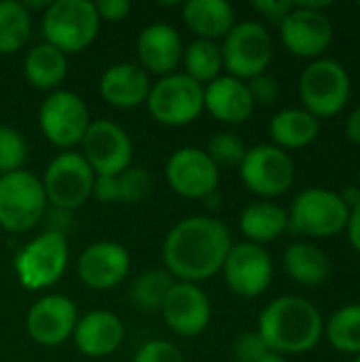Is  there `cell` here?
Instances as JSON below:
<instances>
[{
  "label": "cell",
  "mask_w": 360,
  "mask_h": 362,
  "mask_svg": "<svg viewBox=\"0 0 360 362\" xmlns=\"http://www.w3.org/2000/svg\"><path fill=\"white\" fill-rule=\"evenodd\" d=\"M257 333L269 352L280 356L306 354L323 341L325 318L310 299L282 295L261 310Z\"/></svg>",
  "instance_id": "obj_2"
},
{
  "label": "cell",
  "mask_w": 360,
  "mask_h": 362,
  "mask_svg": "<svg viewBox=\"0 0 360 362\" xmlns=\"http://www.w3.org/2000/svg\"><path fill=\"white\" fill-rule=\"evenodd\" d=\"M153 189V178L144 168H127L117 176H95L93 197L102 204H138Z\"/></svg>",
  "instance_id": "obj_27"
},
{
  "label": "cell",
  "mask_w": 360,
  "mask_h": 362,
  "mask_svg": "<svg viewBox=\"0 0 360 362\" xmlns=\"http://www.w3.org/2000/svg\"><path fill=\"white\" fill-rule=\"evenodd\" d=\"M354 362H360V354L359 356H354Z\"/></svg>",
  "instance_id": "obj_46"
},
{
  "label": "cell",
  "mask_w": 360,
  "mask_h": 362,
  "mask_svg": "<svg viewBox=\"0 0 360 362\" xmlns=\"http://www.w3.org/2000/svg\"><path fill=\"white\" fill-rule=\"evenodd\" d=\"M295 176L293 157L276 144H257L248 148L240 163V178L248 191L269 202L289 193L295 185Z\"/></svg>",
  "instance_id": "obj_11"
},
{
  "label": "cell",
  "mask_w": 360,
  "mask_h": 362,
  "mask_svg": "<svg viewBox=\"0 0 360 362\" xmlns=\"http://www.w3.org/2000/svg\"><path fill=\"white\" fill-rule=\"evenodd\" d=\"M221 272L231 293L244 299H255L269 288L274 280V261L265 246L240 242L231 246Z\"/></svg>",
  "instance_id": "obj_14"
},
{
  "label": "cell",
  "mask_w": 360,
  "mask_h": 362,
  "mask_svg": "<svg viewBox=\"0 0 360 362\" xmlns=\"http://www.w3.org/2000/svg\"><path fill=\"white\" fill-rule=\"evenodd\" d=\"M231 233L212 216H189L178 221L163 240L166 272L178 282L197 284L216 276L231 250Z\"/></svg>",
  "instance_id": "obj_1"
},
{
  "label": "cell",
  "mask_w": 360,
  "mask_h": 362,
  "mask_svg": "<svg viewBox=\"0 0 360 362\" xmlns=\"http://www.w3.org/2000/svg\"><path fill=\"white\" fill-rule=\"evenodd\" d=\"M23 74L34 89L55 91L57 85H62V81L68 74L66 53H62L59 49H55L49 42L34 45L25 55Z\"/></svg>",
  "instance_id": "obj_28"
},
{
  "label": "cell",
  "mask_w": 360,
  "mask_h": 362,
  "mask_svg": "<svg viewBox=\"0 0 360 362\" xmlns=\"http://www.w3.org/2000/svg\"><path fill=\"white\" fill-rule=\"evenodd\" d=\"M339 197H342V202L348 206V210H352V208H356L360 204V189L356 185H352V187L344 189V191L339 193Z\"/></svg>",
  "instance_id": "obj_43"
},
{
  "label": "cell",
  "mask_w": 360,
  "mask_h": 362,
  "mask_svg": "<svg viewBox=\"0 0 360 362\" xmlns=\"http://www.w3.org/2000/svg\"><path fill=\"white\" fill-rule=\"evenodd\" d=\"M346 136H348L350 142L360 146V106H356L350 112V117L346 119Z\"/></svg>",
  "instance_id": "obj_42"
},
{
  "label": "cell",
  "mask_w": 360,
  "mask_h": 362,
  "mask_svg": "<svg viewBox=\"0 0 360 362\" xmlns=\"http://www.w3.org/2000/svg\"><path fill=\"white\" fill-rule=\"evenodd\" d=\"M79 322L76 305L64 295H45L30 310L25 318V329L32 341L45 348H55L66 344Z\"/></svg>",
  "instance_id": "obj_17"
},
{
  "label": "cell",
  "mask_w": 360,
  "mask_h": 362,
  "mask_svg": "<svg viewBox=\"0 0 360 362\" xmlns=\"http://www.w3.org/2000/svg\"><path fill=\"white\" fill-rule=\"evenodd\" d=\"M100 17L95 4L89 0H55L42 13L45 42L53 45L62 53H79L87 49L98 32Z\"/></svg>",
  "instance_id": "obj_4"
},
{
  "label": "cell",
  "mask_w": 360,
  "mask_h": 362,
  "mask_svg": "<svg viewBox=\"0 0 360 362\" xmlns=\"http://www.w3.org/2000/svg\"><path fill=\"white\" fill-rule=\"evenodd\" d=\"M359 6H360V4H359Z\"/></svg>",
  "instance_id": "obj_47"
},
{
  "label": "cell",
  "mask_w": 360,
  "mask_h": 362,
  "mask_svg": "<svg viewBox=\"0 0 360 362\" xmlns=\"http://www.w3.org/2000/svg\"><path fill=\"white\" fill-rule=\"evenodd\" d=\"M346 233H348V240H350L352 248L360 255V204L356 208L350 210V218H348V225H346Z\"/></svg>",
  "instance_id": "obj_41"
},
{
  "label": "cell",
  "mask_w": 360,
  "mask_h": 362,
  "mask_svg": "<svg viewBox=\"0 0 360 362\" xmlns=\"http://www.w3.org/2000/svg\"><path fill=\"white\" fill-rule=\"evenodd\" d=\"M174 282L176 280L166 269H146L132 282L129 299L140 312H161V305Z\"/></svg>",
  "instance_id": "obj_33"
},
{
  "label": "cell",
  "mask_w": 360,
  "mask_h": 362,
  "mask_svg": "<svg viewBox=\"0 0 360 362\" xmlns=\"http://www.w3.org/2000/svg\"><path fill=\"white\" fill-rule=\"evenodd\" d=\"M161 314L172 333L180 337H197L210 325L212 305L197 284L176 280L161 305Z\"/></svg>",
  "instance_id": "obj_18"
},
{
  "label": "cell",
  "mask_w": 360,
  "mask_h": 362,
  "mask_svg": "<svg viewBox=\"0 0 360 362\" xmlns=\"http://www.w3.org/2000/svg\"><path fill=\"white\" fill-rule=\"evenodd\" d=\"M289 212V229L306 238H333L346 231L350 210L339 193L323 187L301 191Z\"/></svg>",
  "instance_id": "obj_5"
},
{
  "label": "cell",
  "mask_w": 360,
  "mask_h": 362,
  "mask_svg": "<svg viewBox=\"0 0 360 362\" xmlns=\"http://www.w3.org/2000/svg\"><path fill=\"white\" fill-rule=\"evenodd\" d=\"M280 36L284 47L303 59L323 57L335 36L333 21L325 11L306 8L295 2V8L280 23Z\"/></svg>",
  "instance_id": "obj_15"
},
{
  "label": "cell",
  "mask_w": 360,
  "mask_h": 362,
  "mask_svg": "<svg viewBox=\"0 0 360 362\" xmlns=\"http://www.w3.org/2000/svg\"><path fill=\"white\" fill-rule=\"evenodd\" d=\"M134 362H185L182 352L163 339H153L146 341L134 356Z\"/></svg>",
  "instance_id": "obj_37"
},
{
  "label": "cell",
  "mask_w": 360,
  "mask_h": 362,
  "mask_svg": "<svg viewBox=\"0 0 360 362\" xmlns=\"http://www.w3.org/2000/svg\"><path fill=\"white\" fill-rule=\"evenodd\" d=\"M129 267V252L117 242H95L87 246L76 261L81 282L93 291H110L119 286L127 278Z\"/></svg>",
  "instance_id": "obj_19"
},
{
  "label": "cell",
  "mask_w": 360,
  "mask_h": 362,
  "mask_svg": "<svg viewBox=\"0 0 360 362\" xmlns=\"http://www.w3.org/2000/svg\"><path fill=\"white\" fill-rule=\"evenodd\" d=\"M47 214V195L40 178L28 170L0 176V227L8 233L34 229Z\"/></svg>",
  "instance_id": "obj_6"
},
{
  "label": "cell",
  "mask_w": 360,
  "mask_h": 362,
  "mask_svg": "<svg viewBox=\"0 0 360 362\" xmlns=\"http://www.w3.org/2000/svg\"><path fill=\"white\" fill-rule=\"evenodd\" d=\"M125 329L117 314L106 310H95L79 318L72 339L81 354L91 358L110 356L123 344Z\"/></svg>",
  "instance_id": "obj_22"
},
{
  "label": "cell",
  "mask_w": 360,
  "mask_h": 362,
  "mask_svg": "<svg viewBox=\"0 0 360 362\" xmlns=\"http://www.w3.org/2000/svg\"><path fill=\"white\" fill-rule=\"evenodd\" d=\"M180 62L185 66V74L204 87L219 78L223 70V53L214 40L195 38L182 49Z\"/></svg>",
  "instance_id": "obj_30"
},
{
  "label": "cell",
  "mask_w": 360,
  "mask_h": 362,
  "mask_svg": "<svg viewBox=\"0 0 360 362\" xmlns=\"http://www.w3.org/2000/svg\"><path fill=\"white\" fill-rule=\"evenodd\" d=\"M151 93V78L144 68L132 62L112 64L104 70L100 78V95L106 104L129 110L140 104H146Z\"/></svg>",
  "instance_id": "obj_23"
},
{
  "label": "cell",
  "mask_w": 360,
  "mask_h": 362,
  "mask_svg": "<svg viewBox=\"0 0 360 362\" xmlns=\"http://www.w3.org/2000/svg\"><path fill=\"white\" fill-rule=\"evenodd\" d=\"M100 21H123L129 13H132V2L129 0H100L93 2Z\"/></svg>",
  "instance_id": "obj_40"
},
{
  "label": "cell",
  "mask_w": 360,
  "mask_h": 362,
  "mask_svg": "<svg viewBox=\"0 0 360 362\" xmlns=\"http://www.w3.org/2000/svg\"><path fill=\"white\" fill-rule=\"evenodd\" d=\"M223 68L229 76L250 81L263 74L274 59V40L267 28L259 21H240L225 36Z\"/></svg>",
  "instance_id": "obj_7"
},
{
  "label": "cell",
  "mask_w": 360,
  "mask_h": 362,
  "mask_svg": "<svg viewBox=\"0 0 360 362\" xmlns=\"http://www.w3.org/2000/svg\"><path fill=\"white\" fill-rule=\"evenodd\" d=\"M38 123L40 132L51 144L70 148L83 140L91 119L89 108L81 95L68 89H55L40 104Z\"/></svg>",
  "instance_id": "obj_12"
},
{
  "label": "cell",
  "mask_w": 360,
  "mask_h": 362,
  "mask_svg": "<svg viewBox=\"0 0 360 362\" xmlns=\"http://www.w3.org/2000/svg\"><path fill=\"white\" fill-rule=\"evenodd\" d=\"M267 352L269 348L257 331H244L233 341V356L238 362H259Z\"/></svg>",
  "instance_id": "obj_36"
},
{
  "label": "cell",
  "mask_w": 360,
  "mask_h": 362,
  "mask_svg": "<svg viewBox=\"0 0 360 362\" xmlns=\"http://www.w3.org/2000/svg\"><path fill=\"white\" fill-rule=\"evenodd\" d=\"M204 110L227 125L248 121L255 110V102L246 81L225 74L208 83L204 87Z\"/></svg>",
  "instance_id": "obj_21"
},
{
  "label": "cell",
  "mask_w": 360,
  "mask_h": 362,
  "mask_svg": "<svg viewBox=\"0 0 360 362\" xmlns=\"http://www.w3.org/2000/svg\"><path fill=\"white\" fill-rule=\"evenodd\" d=\"M246 85H248V89H250V95H252L255 106H257V104L272 106V104L278 100V95H280V85H278V81H276L272 74H267V72H263V74H259V76L246 81Z\"/></svg>",
  "instance_id": "obj_38"
},
{
  "label": "cell",
  "mask_w": 360,
  "mask_h": 362,
  "mask_svg": "<svg viewBox=\"0 0 360 362\" xmlns=\"http://www.w3.org/2000/svg\"><path fill=\"white\" fill-rule=\"evenodd\" d=\"M32 13L17 0H0V53H17L30 38Z\"/></svg>",
  "instance_id": "obj_31"
},
{
  "label": "cell",
  "mask_w": 360,
  "mask_h": 362,
  "mask_svg": "<svg viewBox=\"0 0 360 362\" xmlns=\"http://www.w3.org/2000/svg\"><path fill=\"white\" fill-rule=\"evenodd\" d=\"M246 144L231 132L214 134L208 142V157L216 163V168H240L246 157Z\"/></svg>",
  "instance_id": "obj_34"
},
{
  "label": "cell",
  "mask_w": 360,
  "mask_h": 362,
  "mask_svg": "<svg viewBox=\"0 0 360 362\" xmlns=\"http://www.w3.org/2000/svg\"><path fill=\"white\" fill-rule=\"evenodd\" d=\"M320 134V121L306 108H284L274 115L269 136L282 151H297L310 146Z\"/></svg>",
  "instance_id": "obj_25"
},
{
  "label": "cell",
  "mask_w": 360,
  "mask_h": 362,
  "mask_svg": "<svg viewBox=\"0 0 360 362\" xmlns=\"http://www.w3.org/2000/svg\"><path fill=\"white\" fill-rule=\"evenodd\" d=\"M83 157L95 176H117L129 168L134 146L127 132L106 119L91 121L83 140Z\"/></svg>",
  "instance_id": "obj_13"
},
{
  "label": "cell",
  "mask_w": 360,
  "mask_h": 362,
  "mask_svg": "<svg viewBox=\"0 0 360 362\" xmlns=\"http://www.w3.org/2000/svg\"><path fill=\"white\" fill-rule=\"evenodd\" d=\"M356 187L360 189V168H359V174H356Z\"/></svg>",
  "instance_id": "obj_45"
},
{
  "label": "cell",
  "mask_w": 360,
  "mask_h": 362,
  "mask_svg": "<svg viewBox=\"0 0 360 362\" xmlns=\"http://www.w3.org/2000/svg\"><path fill=\"white\" fill-rule=\"evenodd\" d=\"M286 274L303 286H318L329 278L331 261L327 252L312 242H293L284 250Z\"/></svg>",
  "instance_id": "obj_29"
},
{
  "label": "cell",
  "mask_w": 360,
  "mask_h": 362,
  "mask_svg": "<svg viewBox=\"0 0 360 362\" xmlns=\"http://www.w3.org/2000/svg\"><path fill=\"white\" fill-rule=\"evenodd\" d=\"M146 108L161 125H189L204 112V85L195 83L185 72L161 76L155 85H151Z\"/></svg>",
  "instance_id": "obj_8"
},
{
  "label": "cell",
  "mask_w": 360,
  "mask_h": 362,
  "mask_svg": "<svg viewBox=\"0 0 360 362\" xmlns=\"http://www.w3.org/2000/svg\"><path fill=\"white\" fill-rule=\"evenodd\" d=\"M40 182L47 195V204L57 210L72 212L87 204V199L93 195L95 172L89 168L81 153L66 151L49 161Z\"/></svg>",
  "instance_id": "obj_10"
},
{
  "label": "cell",
  "mask_w": 360,
  "mask_h": 362,
  "mask_svg": "<svg viewBox=\"0 0 360 362\" xmlns=\"http://www.w3.org/2000/svg\"><path fill=\"white\" fill-rule=\"evenodd\" d=\"M325 337L337 352L360 354V303L339 308L329 320H325Z\"/></svg>",
  "instance_id": "obj_32"
},
{
  "label": "cell",
  "mask_w": 360,
  "mask_h": 362,
  "mask_svg": "<svg viewBox=\"0 0 360 362\" xmlns=\"http://www.w3.org/2000/svg\"><path fill=\"white\" fill-rule=\"evenodd\" d=\"M240 229H242L246 242L265 246V244L278 240L289 229V212L269 199L255 202L242 210Z\"/></svg>",
  "instance_id": "obj_26"
},
{
  "label": "cell",
  "mask_w": 360,
  "mask_h": 362,
  "mask_svg": "<svg viewBox=\"0 0 360 362\" xmlns=\"http://www.w3.org/2000/svg\"><path fill=\"white\" fill-rule=\"evenodd\" d=\"M15 274L23 288L40 291L53 286L68 267V240L62 233L45 231L30 240L15 255Z\"/></svg>",
  "instance_id": "obj_9"
},
{
  "label": "cell",
  "mask_w": 360,
  "mask_h": 362,
  "mask_svg": "<svg viewBox=\"0 0 360 362\" xmlns=\"http://www.w3.org/2000/svg\"><path fill=\"white\" fill-rule=\"evenodd\" d=\"M252 8L257 13H261L265 19L276 21L280 25L284 21V17L295 8V2H291V0H255Z\"/></svg>",
  "instance_id": "obj_39"
},
{
  "label": "cell",
  "mask_w": 360,
  "mask_h": 362,
  "mask_svg": "<svg viewBox=\"0 0 360 362\" xmlns=\"http://www.w3.org/2000/svg\"><path fill=\"white\" fill-rule=\"evenodd\" d=\"M182 40L174 25L170 23H151L138 36V57L140 68L151 74L168 76L174 74L176 66L182 59Z\"/></svg>",
  "instance_id": "obj_20"
},
{
  "label": "cell",
  "mask_w": 360,
  "mask_h": 362,
  "mask_svg": "<svg viewBox=\"0 0 360 362\" xmlns=\"http://www.w3.org/2000/svg\"><path fill=\"white\" fill-rule=\"evenodd\" d=\"M352 95V83L346 66L333 57L312 59L299 76V98L303 108L320 119L339 115Z\"/></svg>",
  "instance_id": "obj_3"
},
{
  "label": "cell",
  "mask_w": 360,
  "mask_h": 362,
  "mask_svg": "<svg viewBox=\"0 0 360 362\" xmlns=\"http://www.w3.org/2000/svg\"><path fill=\"white\" fill-rule=\"evenodd\" d=\"M182 19L197 38H225L236 25V8L227 0H187L182 4Z\"/></svg>",
  "instance_id": "obj_24"
},
{
  "label": "cell",
  "mask_w": 360,
  "mask_h": 362,
  "mask_svg": "<svg viewBox=\"0 0 360 362\" xmlns=\"http://www.w3.org/2000/svg\"><path fill=\"white\" fill-rule=\"evenodd\" d=\"M166 180L172 191L187 199H206L210 193L219 191L221 170L204 148L185 146L168 159Z\"/></svg>",
  "instance_id": "obj_16"
},
{
  "label": "cell",
  "mask_w": 360,
  "mask_h": 362,
  "mask_svg": "<svg viewBox=\"0 0 360 362\" xmlns=\"http://www.w3.org/2000/svg\"><path fill=\"white\" fill-rule=\"evenodd\" d=\"M25 159H28L25 138L17 129L8 125H0V176L21 170Z\"/></svg>",
  "instance_id": "obj_35"
},
{
  "label": "cell",
  "mask_w": 360,
  "mask_h": 362,
  "mask_svg": "<svg viewBox=\"0 0 360 362\" xmlns=\"http://www.w3.org/2000/svg\"><path fill=\"white\" fill-rule=\"evenodd\" d=\"M259 362H286V358L280 356V354H276V352H267Z\"/></svg>",
  "instance_id": "obj_44"
}]
</instances>
